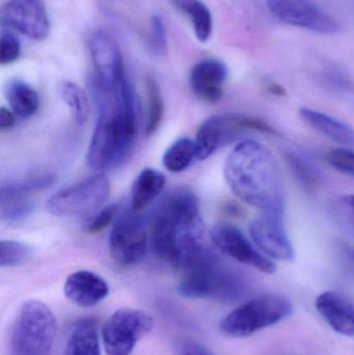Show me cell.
Masks as SVG:
<instances>
[{
  "label": "cell",
  "mask_w": 354,
  "mask_h": 355,
  "mask_svg": "<svg viewBox=\"0 0 354 355\" xmlns=\"http://www.w3.org/2000/svg\"><path fill=\"white\" fill-rule=\"evenodd\" d=\"M89 85L98 107V119L87 151V164L98 171L120 168L130 157L136 137L134 89L127 78L118 89H105L94 75Z\"/></svg>",
  "instance_id": "1"
},
{
  "label": "cell",
  "mask_w": 354,
  "mask_h": 355,
  "mask_svg": "<svg viewBox=\"0 0 354 355\" xmlns=\"http://www.w3.org/2000/svg\"><path fill=\"white\" fill-rule=\"evenodd\" d=\"M151 234L162 261L183 271L191 266L207 250L197 196L188 189L170 193L154 214Z\"/></svg>",
  "instance_id": "2"
},
{
  "label": "cell",
  "mask_w": 354,
  "mask_h": 355,
  "mask_svg": "<svg viewBox=\"0 0 354 355\" xmlns=\"http://www.w3.org/2000/svg\"><path fill=\"white\" fill-rule=\"evenodd\" d=\"M224 176L233 193L262 214L283 216L285 194L276 158L260 143L238 144L227 158Z\"/></svg>",
  "instance_id": "3"
},
{
  "label": "cell",
  "mask_w": 354,
  "mask_h": 355,
  "mask_svg": "<svg viewBox=\"0 0 354 355\" xmlns=\"http://www.w3.org/2000/svg\"><path fill=\"white\" fill-rule=\"evenodd\" d=\"M178 291L185 297H211L236 302L247 297L249 285L242 275L224 264L207 250L191 266L185 269Z\"/></svg>",
  "instance_id": "4"
},
{
  "label": "cell",
  "mask_w": 354,
  "mask_h": 355,
  "mask_svg": "<svg viewBox=\"0 0 354 355\" xmlns=\"http://www.w3.org/2000/svg\"><path fill=\"white\" fill-rule=\"evenodd\" d=\"M55 335L56 318L48 306L25 302L10 327L6 355H50Z\"/></svg>",
  "instance_id": "5"
},
{
  "label": "cell",
  "mask_w": 354,
  "mask_h": 355,
  "mask_svg": "<svg viewBox=\"0 0 354 355\" xmlns=\"http://www.w3.org/2000/svg\"><path fill=\"white\" fill-rule=\"evenodd\" d=\"M293 306L288 298L276 294L258 296L243 302L220 321V331L233 339H245L288 318Z\"/></svg>",
  "instance_id": "6"
},
{
  "label": "cell",
  "mask_w": 354,
  "mask_h": 355,
  "mask_svg": "<svg viewBox=\"0 0 354 355\" xmlns=\"http://www.w3.org/2000/svg\"><path fill=\"white\" fill-rule=\"evenodd\" d=\"M109 193L107 177L95 175L56 192L48 200L47 210L56 217L85 216L101 208Z\"/></svg>",
  "instance_id": "7"
},
{
  "label": "cell",
  "mask_w": 354,
  "mask_h": 355,
  "mask_svg": "<svg viewBox=\"0 0 354 355\" xmlns=\"http://www.w3.org/2000/svg\"><path fill=\"white\" fill-rule=\"evenodd\" d=\"M151 315L134 309L116 311L102 327V342L107 355H132L135 346L153 329Z\"/></svg>",
  "instance_id": "8"
},
{
  "label": "cell",
  "mask_w": 354,
  "mask_h": 355,
  "mask_svg": "<svg viewBox=\"0 0 354 355\" xmlns=\"http://www.w3.org/2000/svg\"><path fill=\"white\" fill-rule=\"evenodd\" d=\"M147 248V230L139 216L127 212L116 219L109 235L110 256L114 262L134 266L143 260Z\"/></svg>",
  "instance_id": "9"
},
{
  "label": "cell",
  "mask_w": 354,
  "mask_h": 355,
  "mask_svg": "<svg viewBox=\"0 0 354 355\" xmlns=\"http://www.w3.org/2000/svg\"><path fill=\"white\" fill-rule=\"evenodd\" d=\"M210 238L218 250L239 263L249 265L267 275H272L276 270L274 263L262 254L243 232L232 223H216L210 231Z\"/></svg>",
  "instance_id": "10"
},
{
  "label": "cell",
  "mask_w": 354,
  "mask_h": 355,
  "mask_svg": "<svg viewBox=\"0 0 354 355\" xmlns=\"http://www.w3.org/2000/svg\"><path fill=\"white\" fill-rule=\"evenodd\" d=\"M267 6L272 14L285 24L324 35L339 31L338 22L311 0H267Z\"/></svg>",
  "instance_id": "11"
},
{
  "label": "cell",
  "mask_w": 354,
  "mask_h": 355,
  "mask_svg": "<svg viewBox=\"0 0 354 355\" xmlns=\"http://www.w3.org/2000/svg\"><path fill=\"white\" fill-rule=\"evenodd\" d=\"M94 76L107 89H116L127 78L122 53L116 40L106 31H94L89 39Z\"/></svg>",
  "instance_id": "12"
},
{
  "label": "cell",
  "mask_w": 354,
  "mask_h": 355,
  "mask_svg": "<svg viewBox=\"0 0 354 355\" xmlns=\"http://www.w3.org/2000/svg\"><path fill=\"white\" fill-rule=\"evenodd\" d=\"M1 20L35 41H43L49 35V16L43 0H8L2 8Z\"/></svg>",
  "instance_id": "13"
},
{
  "label": "cell",
  "mask_w": 354,
  "mask_h": 355,
  "mask_svg": "<svg viewBox=\"0 0 354 355\" xmlns=\"http://www.w3.org/2000/svg\"><path fill=\"white\" fill-rule=\"evenodd\" d=\"M51 175L28 178L2 185L0 189V217L6 223H17L29 216L33 209L31 196L53 183Z\"/></svg>",
  "instance_id": "14"
},
{
  "label": "cell",
  "mask_w": 354,
  "mask_h": 355,
  "mask_svg": "<svg viewBox=\"0 0 354 355\" xmlns=\"http://www.w3.org/2000/svg\"><path fill=\"white\" fill-rule=\"evenodd\" d=\"M283 216L262 214L249 225V234L258 248L265 256L280 261H292L294 250L287 235Z\"/></svg>",
  "instance_id": "15"
},
{
  "label": "cell",
  "mask_w": 354,
  "mask_h": 355,
  "mask_svg": "<svg viewBox=\"0 0 354 355\" xmlns=\"http://www.w3.org/2000/svg\"><path fill=\"white\" fill-rule=\"evenodd\" d=\"M237 114H215L200 126L195 139V158L205 160L218 148L242 135Z\"/></svg>",
  "instance_id": "16"
},
{
  "label": "cell",
  "mask_w": 354,
  "mask_h": 355,
  "mask_svg": "<svg viewBox=\"0 0 354 355\" xmlns=\"http://www.w3.org/2000/svg\"><path fill=\"white\" fill-rule=\"evenodd\" d=\"M228 68L222 60H204L191 69L189 83L193 93L207 103H218L224 96Z\"/></svg>",
  "instance_id": "17"
},
{
  "label": "cell",
  "mask_w": 354,
  "mask_h": 355,
  "mask_svg": "<svg viewBox=\"0 0 354 355\" xmlns=\"http://www.w3.org/2000/svg\"><path fill=\"white\" fill-rule=\"evenodd\" d=\"M64 293L73 304L81 308H91L107 297L109 286L97 273L79 270L67 277Z\"/></svg>",
  "instance_id": "18"
},
{
  "label": "cell",
  "mask_w": 354,
  "mask_h": 355,
  "mask_svg": "<svg viewBox=\"0 0 354 355\" xmlns=\"http://www.w3.org/2000/svg\"><path fill=\"white\" fill-rule=\"evenodd\" d=\"M316 308L335 331L354 338V300L339 292L328 291L318 296Z\"/></svg>",
  "instance_id": "19"
},
{
  "label": "cell",
  "mask_w": 354,
  "mask_h": 355,
  "mask_svg": "<svg viewBox=\"0 0 354 355\" xmlns=\"http://www.w3.org/2000/svg\"><path fill=\"white\" fill-rule=\"evenodd\" d=\"M301 120L320 135L340 144L345 148L354 149V128L346 123L328 116L324 112L303 107L299 110Z\"/></svg>",
  "instance_id": "20"
},
{
  "label": "cell",
  "mask_w": 354,
  "mask_h": 355,
  "mask_svg": "<svg viewBox=\"0 0 354 355\" xmlns=\"http://www.w3.org/2000/svg\"><path fill=\"white\" fill-rule=\"evenodd\" d=\"M166 180L155 168H145L133 182L131 189V210L139 212L147 208L163 191Z\"/></svg>",
  "instance_id": "21"
},
{
  "label": "cell",
  "mask_w": 354,
  "mask_h": 355,
  "mask_svg": "<svg viewBox=\"0 0 354 355\" xmlns=\"http://www.w3.org/2000/svg\"><path fill=\"white\" fill-rule=\"evenodd\" d=\"M64 355H101L99 331L95 320L82 319L74 325Z\"/></svg>",
  "instance_id": "22"
},
{
  "label": "cell",
  "mask_w": 354,
  "mask_h": 355,
  "mask_svg": "<svg viewBox=\"0 0 354 355\" xmlns=\"http://www.w3.org/2000/svg\"><path fill=\"white\" fill-rule=\"evenodd\" d=\"M6 99L12 112L21 119H29L39 107L37 91L22 79H12L6 85Z\"/></svg>",
  "instance_id": "23"
},
{
  "label": "cell",
  "mask_w": 354,
  "mask_h": 355,
  "mask_svg": "<svg viewBox=\"0 0 354 355\" xmlns=\"http://www.w3.org/2000/svg\"><path fill=\"white\" fill-rule=\"evenodd\" d=\"M172 3L186 15L193 24L197 41L206 43L213 31V18L209 8L201 0H172Z\"/></svg>",
  "instance_id": "24"
},
{
  "label": "cell",
  "mask_w": 354,
  "mask_h": 355,
  "mask_svg": "<svg viewBox=\"0 0 354 355\" xmlns=\"http://www.w3.org/2000/svg\"><path fill=\"white\" fill-rule=\"evenodd\" d=\"M195 158V141L188 137L177 139L164 152L162 164L170 173H181L189 168Z\"/></svg>",
  "instance_id": "25"
},
{
  "label": "cell",
  "mask_w": 354,
  "mask_h": 355,
  "mask_svg": "<svg viewBox=\"0 0 354 355\" xmlns=\"http://www.w3.org/2000/svg\"><path fill=\"white\" fill-rule=\"evenodd\" d=\"M60 95L70 110L77 126H83L89 116V102L85 91L76 83L64 81L60 85Z\"/></svg>",
  "instance_id": "26"
},
{
  "label": "cell",
  "mask_w": 354,
  "mask_h": 355,
  "mask_svg": "<svg viewBox=\"0 0 354 355\" xmlns=\"http://www.w3.org/2000/svg\"><path fill=\"white\" fill-rule=\"evenodd\" d=\"M164 114V101L159 85L154 78L147 80V108H145V132L153 135L159 128Z\"/></svg>",
  "instance_id": "27"
},
{
  "label": "cell",
  "mask_w": 354,
  "mask_h": 355,
  "mask_svg": "<svg viewBox=\"0 0 354 355\" xmlns=\"http://www.w3.org/2000/svg\"><path fill=\"white\" fill-rule=\"evenodd\" d=\"M328 211L335 225L354 237V194L335 196L328 202Z\"/></svg>",
  "instance_id": "28"
},
{
  "label": "cell",
  "mask_w": 354,
  "mask_h": 355,
  "mask_svg": "<svg viewBox=\"0 0 354 355\" xmlns=\"http://www.w3.org/2000/svg\"><path fill=\"white\" fill-rule=\"evenodd\" d=\"M286 162L297 181L306 188L313 189L320 182V174L317 168L310 160L297 152H287Z\"/></svg>",
  "instance_id": "29"
},
{
  "label": "cell",
  "mask_w": 354,
  "mask_h": 355,
  "mask_svg": "<svg viewBox=\"0 0 354 355\" xmlns=\"http://www.w3.org/2000/svg\"><path fill=\"white\" fill-rule=\"evenodd\" d=\"M31 256V248L17 240L0 241V266L14 267L26 262Z\"/></svg>",
  "instance_id": "30"
},
{
  "label": "cell",
  "mask_w": 354,
  "mask_h": 355,
  "mask_svg": "<svg viewBox=\"0 0 354 355\" xmlns=\"http://www.w3.org/2000/svg\"><path fill=\"white\" fill-rule=\"evenodd\" d=\"M148 48L154 56H162L168 51V33L161 17H152Z\"/></svg>",
  "instance_id": "31"
},
{
  "label": "cell",
  "mask_w": 354,
  "mask_h": 355,
  "mask_svg": "<svg viewBox=\"0 0 354 355\" xmlns=\"http://www.w3.org/2000/svg\"><path fill=\"white\" fill-rule=\"evenodd\" d=\"M326 162L341 174L354 179V150L351 148H337L326 155Z\"/></svg>",
  "instance_id": "32"
},
{
  "label": "cell",
  "mask_w": 354,
  "mask_h": 355,
  "mask_svg": "<svg viewBox=\"0 0 354 355\" xmlns=\"http://www.w3.org/2000/svg\"><path fill=\"white\" fill-rule=\"evenodd\" d=\"M21 54V44L14 33L4 31L0 37V64H10L18 60Z\"/></svg>",
  "instance_id": "33"
},
{
  "label": "cell",
  "mask_w": 354,
  "mask_h": 355,
  "mask_svg": "<svg viewBox=\"0 0 354 355\" xmlns=\"http://www.w3.org/2000/svg\"><path fill=\"white\" fill-rule=\"evenodd\" d=\"M334 252L345 275L354 279V245L345 240H336Z\"/></svg>",
  "instance_id": "34"
},
{
  "label": "cell",
  "mask_w": 354,
  "mask_h": 355,
  "mask_svg": "<svg viewBox=\"0 0 354 355\" xmlns=\"http://www.w3.org/2000/svg\"><path fill=\"white\" fill-rule=\"evenodd\" d=\"M118 211V205L116 204H112L102 209L87 225V232L96 234L105 230L116 219Z\"/></svg>",
  "instance_id": "35"
},
{
  "label": "cell",
  "mask_w": 354,
  "mask_h": 355,
  "mask_svg": "<svg viewBox=\"0 0 354 355\" xmlns=\"http://www.w3.org/2000/svg\"><path fill=\"white\" fill-rule=\"evenodd\" d=\"M177 355H213L207 348L193 340H182L176 344Z\"/></svg>",
  "instance_id": "36"
},
{
  "label": "cell",
  "mask_w": 354,
  "mask_h": 355,
  "mask_svg": "<svg viewBox=\"0 0 354 355\" xmlns=\"http://www.w3.org/2000/svg\"><path fill=\"white\" fill-rule=\"evenodd\" d=\"M15 123H16V114L8 108H0V129L2 131L8 130L14 127Z\"/></svg>",
  "instance_id": "37"
},
{
  "label": "cell",
  "mask_w": 354,
  "mask_h": 355,
  "mask_svg": "<svg viewBox=\"0 0 354 355\" xmlns=\"http://www.w3.org/2000/svg\"><path fill=\"white\" fill-rule=\"evenodd\" d=\"M267 91L269 92L272 95L276 96H285L286 95V91L282 85H278V83H269L267 85Z\"/></svg>",
  "instance_id": "38"
},
{
  "label": "cell",
  "mask_w": 354,
  "mask_h": 355,
  "mask_svg": "<svg viewBox=\"0 0 354 355\" xmlns=\"http://www.w3.org/2000/svg\"><path fill=\"white\" fill-rule=\"evenodd\" d=\"M226 212L228 214L234 215V216H239L242 213L240 207L236 206V205H229L226 208Z\"/></svg>",
  "instance_id": "39"
}]
</instances>
